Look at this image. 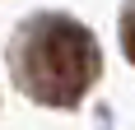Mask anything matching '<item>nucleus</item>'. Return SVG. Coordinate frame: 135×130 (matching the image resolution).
Wrapping results in <instances>:
<instances>
[{
	"mask_svg": "<svg viewBox=\"0 0 135 130\" xmlns=\"http://www.w3.org/2000/svg\"><path fill=\"white\" fill-rule=\"evenodd\" d=\"M93 70H98V51H93L89 28L65 23V19H47V23L33 28V42L23 51V74L37 98L75 102L89 88Z\"/></svg>",
	"mask_w": 135,
	"mask_h": 130,
	"instance_id": "f257e3e1",
	"label": "nucleus"
},
{
	"mask_svg": "<svg viewBox=\"0 0 135 130\" xmlns=\"http://www.w3.org/2000/svg\"><path fill=\"white\" fill-rule=\"evenodd\" d=\"M121 47L135 61V0H126V9H121Z\"/></svg>",
	"mask_w": 135,
	"mask_h": 130,
	"instance_id": "f03ea898",
	"label": "nucleus"
}]
</instances>
